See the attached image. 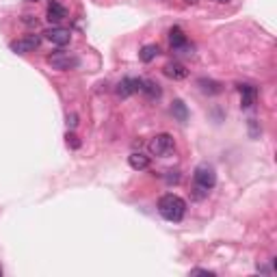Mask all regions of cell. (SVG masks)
I'll use <instances>...</instances> for the list:
<instances>
[{
  "instance_id": "6da1fadb",
  "label": "cell",
  "mask_w": 277,
  "mask_h": 277,
  "mask_svg": "<svg viewBox=\"0 0 277 277\" xmlns=\"http://www.w3.org/2000/svg\"><path fill=\"white\" fill-rule=\"evenodd\" d=\"M158 213L165 221H171V223H178V221L184 219L186 214V201L182 197L173 193H167L158 199Z\"/></svg>"
},
{
  "instance_id": "7a4b0ae2",
  "label": "cell",
  "mask_w": 277,
  "mask_h": 277,
  "mask_svg": "<svg viewBox=\"0 0 277 277\" xmlns=\"http://www.w3.org/2000/svg\"><path fill=\"white\" fill-rule=\"evenodd\" d=\"M148 149H149V154H152V156H160V158H165V156H171L175 152V141L167 132L156 134V137L149 141Z\"/></svg>"
},
{
  "instance_id": "3957f363",
  "label": "cell",
  "mask_w": 277,
  "mask_h": 277,
  "mask_svg": "<svg viewBox=\"0 0 277 277\" xmlns=\"http://www.w3.org/2000/svg\"><path fill=\"white\" fill-rule=\"evenodd\" d=\"M193 180H195V186H197L199 191H204V193H208L210 189L216 184V173L214 169L210 167L208 163H201L197 169H195L193 173Z\"/></svg>"
},
{
  "instance_id": "277c9868",
  "label": "cell",
  "mask_w": 277,
  "mask_h": 277,
  "mask_svg": "<svg viewBox=\"0 0 277 277\" xmlns=\"http://www.w3.org/2000/svg\"><path fill=\"white\" fill-rule=\"evenodd\" d=\"M48 63L52 65L54 69H61V72H67V69H76L80 65V59L72 52H65V50H57L48 57Z\"/></svg>"
},
{
  "instance_id": "5b68a950",
  "label": "cell",
  "mask_w": 277,
  "mask_h": 277,
  "mask_svg": "<svg viewBox=\"0 0 277 277\" xmlns=\"http://www.w3.org/2000/svg\"><path fill=\"white\" fill-rule=\"evenodd\" d=\"M39 43H42V39H39L37 35H26V37L11 42L9 48H11V52H16V54H28V52H33L35 48H39Z\"/></svg>"
},
{
  "instance_id": "8992f818",
  "label": "cell",
  "mask_w": 277,
  "mask_h": 277,
  "mask_svg": "<svg viewBox=\"0 0 277 277\" xmlns=\"http://www.w3.org/2000/svg\"><path fill=\"white\" fill-rule=\"evenodd\" d=\"M169 42H171V48H173L175 52H180V54H191L189 50H193V48H189L186 35H184V31L180 26H173L169 31Z\"/></svg>"
},
{
  "instance_id": "52a82bcc",
  "label": "cell",
  "mask_w": 277,
  "mask_h": 277,
  "mask_svg": "<svg viewBox=\"0 0 277 277\" xmlns=\"http://www.w3.org/2000/svg\"><path fill=\"white\" fill-rule=\"evenodd\" d=\"M43 35H46V39H48V42H52L54 46H67L69 39H72V33H69L67 28H61V26L48 28Z\"/></svg>"
},
{
  "instance_id": "ba28073f",
  "label": "cell",
  "mask_w": 277,
  "mask_h": 277,
  "mask_svg": "<svg viewBox=\"0 0 277 277\" xmlns=\"http://www.w3.org/2000/svg\"><path fill=\"white\" fill-rule=\"evenodd\" d=\"M141 85H143L141 78H124L122 83L117 85V95L119 98H130L132 93L141 91Z\"/></svg>"
},
{
  "instance_id": "9c48e42d",
  "label": "cell",
  "mask_w": 277,
  "mask_h": 277,
  "mask_svg": "<svg viewBox=\"0 0 277 277\" xmlns=\"http://www.w3.org/2000/svg\"><path fill=\"white\" fill-rule=\"evenodd\" d=\"M240 107L243 108H251L256 104V98H258V89L254 85H240Z\"/></svg>"
},
{
  "instance_id": "30bf717a",
  "label": "cell",
  "mask_w": 277,
  "mask_h": 277,
  "mask_svg": "<svg viewBox=\"0 0 277 277\" xmlns=\"http://www.w3.org/2000/svg\"><path fill=\"white\" fill-rule=\"evenodd\" d=\"M163 72L167 74L169 78H173V80H184L186 76H189V69H186L182 63H178V61L167 63V65L163 67Z\"/></svg>"
},
{
  "instance_id": "8fae6325",
  "label": "cell",
  "mask_w": 277,
  "mask_h": 277,
  "mask_svg": "<svg viewBox=\"0 0 277 277\" xmlns=\"http://www.w3.org/2000/svg\"><path fill=\"white\" fill-rule=\"evenodd\" d=\"M67 18V9L63 7L59 0H50V4H48V20L50 22H61V20Z\"/></svg>"
},
{
  "instance_id": "7c38bea8",
  "label": "cell",
  "mask_w": 277,
  "mask_h": 277,
  "mask_svg": "<svg viewBox=\"0 0 277 277\" xmlns=\"http://www.w3.org/2000/svg\"><path fill=\"white\" fill-rule=\"evenodd\" d=\"M197 87H199L201 93H208V95H216V93L223 91V85L216 83V80H210V78H199Z\"/></svg>"
},
{
  "instance_id": "4fadbf2b",
  "label": "cell",
  "mask_w": 277,
  "mask_h": 277,
  "mask_svg": "<svg viewBox=\"0 0 277 277\" xmlns=\"http://www.w3.org/2000/svg\"><path fill=\"white\" fill-rule=\"evenodd\" d=\"M128 165L132 169H137V171H143V169L149 167V156H145L141 152H134V154L128 156Z\"/></svg>"
},
{
  "instance_id": "5bb4252c",
  "label": "cell",
  "mask_w": 277,
  "mask_h": 277,
  "mask_svg": "<svg viewBox=\"0 0 277 277\" xmlns=\"http://www.w3.org/2000/svg\"><path fill=\"white\" fill-rule=\"evenodd\" d=\"M171 115H173L178 122H189V108H186V104L182 100H173V104H171Z\"/></svg>"
},
{
  "instance_id": "9a60e30c",
  "label": "cell",
  "mask_w": 277,
  "mask_h": 277,
  "mask_svg": "<svg viewBox=\"0 0 277 277\" xmlns=\"http://www.w3.org/2000/svg\"><path fill=\"white\" fill-rule=\"evenodd\" d=\"M141 93H145L149 100H156V98H160L163 89H160V85L154 83V80H143V85H141Z\"/></svg>"
},
{
  "instance_id": "2e32d148",
  "label": "cell",
  "mask_w": 277,
  "mask_h": 277,
  "mask_svg": "<svg viewBox=\"0 0 277 277\" xmlns=\"http://www.w3.org/2000/svg\"><path fill=\"white\" fill-rule=\"evenodd\" d=\"M158 52H160V48L156 46V43H148V46H143L141 48V52H139V59L143 63H152L156 57H158Z\"/></svg>"
},
{
  "instance_id": "e0dca14e",
  "label": "cell",
  "mask_w": 277,
  "mask_h": 277,
  "mask_svg": "<svg viewBox=\"0 0 277 277\" xmlns=\"http://www.w3.org/2000/svg\"><path fill=\"white\" fill-rule=\"evenodd\" d=\"M65 139H67V145H69L72 149H78V148H80V141H78V137H76L74 132H67V137H65Z\"/></svg>"
},
{
  "instance_id": "ac0fdd59",
  "label": "cell",
  "mask_w": 277,
  "mask_h": 277,
  "mask_svg": "<svg viewBox=\"0 0 277 277\" xmlns=\"http://www.w3.org/2000/svg\"><path fill=\"white\" fill-rule=\"evenodd\" d=\"M249 137L251 139L260 137V128H258V124H256V119H249Z\"/></svg>"
},
{
  "instance_id": "d6986e66",
  "label": "cell",
  "mask_w": 277,
  "mask_h": 277,
  "mask_svg": "<svg viewBox=\"0 0 277 277\" xmlns=\"http://www.w3.org/2000/svg\"><path fill=\"white\" fill-rule=\"evenodd\" d=\"M167 182H169V184L180 182V175H178V171H169V175H167Z\"/></svg>"
},
{
  "instance_id": "ffe728a7",
  "label": "cell",
  "mask_w": 277,
  "mask_h": 277,
  "mask_svg": "<svg viewBox=\"0 0 277 277\" xmlns=\"http://www.w3.org/2000/svg\"><path fill=\"white\" fill-rule=\"evenodd\" d=\"M67 126H69V128H76V126H78V117H76V115H67Z\"/></svg>"
},
{
  "instance_id": "44dd1931",
  "label": "cell",
  "mask_w": 277,
  "mask_h": 277,
  "mask_svg": "<svg viewBox=\"0 0 277 277\" xmlns=\"http://www.w3.org/2000/svg\"><path fill=\"white\" fill-rule=\"evenodd\" d=\"M191 273H193V275H208V277L214 275L213 271H204V269H195V271H191Z\"/></svg>"
},
{
  "instance_id": "7402d4cb",
  "label": "cell",
  "mask_w": 277,
  "mask_h": 277,
  "mask_svg": "<svg viewBox=\"0 0 277 277\" xmlns=\"http://www.w3.org/2000/svg\"><path fill=\"white\" fill-rule=\"evenodd\" d=\"M186 2H191V4H193V2H197V0H186Z\"/></svg>"
},
{
  "instance_id": "603a6c76",
  "label": "cell",
  "mask_w": 277,
  "mask_h": 277,
  "mask_svg": "<svg viewBox=\"0 0 277 277\" xmlns=\"http://www.w3.org/2000/svg\"><path fill=\"white\" fill-rule=\"evenodd\" d=\"M219 2H228V0H219Z\"/></svg>"
},
{
  "instance_id": "cb8c5ba5",
  "label": "cell",
  "mask_w": 277,
  "mask_h": 277,
  "mask_svg": "<svg viewBox=\"0 0 277 277\" xmlns=\"http://www.w3.org/2000/svg\"><path fill=\"white\" fill-rule=\"evenodd\" d=\"M0 275H2V269H0Z\"/></svg>"
},
{
  "instance_id": "d4e9b609",
  "label": "cell",
  "mask_w": 277,
  "mask_h": 277,
  "mask_svg": "<svg viewBox=\"0 0 277 277\" xmlns=\"http://www.w3.org/2000/svg\"><path fill=\"white\" fill-rule=\"evenodd\" d=\"M33 2H35V0H33Z\"/></svg>"
}]
</instances>
